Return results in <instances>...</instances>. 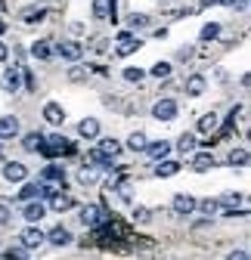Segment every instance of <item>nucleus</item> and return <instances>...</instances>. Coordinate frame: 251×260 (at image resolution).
Instances as JSON below:
<instances>
[{
  "label": "nucleus",
  "instance_id": "a211bd4d",
  "mask_svg": "<svg viewBox=\"0 0 251 260\" xmlns=\"http://www.w3.org/2000/svg\"><path fill=\"white\" fill-rule=\"evenodd\" d=\"M44 118H47V124H62L66 121V109H62L59 103H47L44 106Z\"/></svg>",
  "mask_w": 251,
  "mask_h": 260
},
{
  "label": "nucleus",
  "instance_id": "1a4fd4ad",
  "mask_svg": "<svg viewBox=\"0 0 251 260\" xmlns=\"http://www.w3.org/2000/svg\"><path fill=\"white\" fill-rule=\"evenodd\" d=\"M56 53H59L62 59H69V62H78V59L84 56V47H81L78 41H62V44L56 47Z\"/></svg>",
  "mask_w": 251,
  "mask_h": 260
},
{
  "label": "nucleus",
  "instance_id": "c9c22d12",
  "mask_svg": "<svg viewBox=\"0 0 251 260\" xmlns=\"http://www.w3.org/2000/svg\"><path fill=\"white\" fill-rule=\"evenodd\" d=\"M230 165H239V168H242V165H248V152H245V149L233 152V155H230Z\"/></svg>",
  "mask_w": 251,
  "mask_h": 260
},
{
  "label": "nucleus",
  "instance_id": "79ce46f5",
  "mask_svg": "<svg viewBox=\"0 0 251 260\" xmlns=\"http://www.w3.org/2000/svg\"><path fill=\"white\" fill-rule=\"evenodd\" d=\"M227 260H248V251H245V248H236V251H233Z\"/></svg>",
  "mask_w": 251,
  "mask_h": 260
},
{
  "label": "nucleus",
  "instance_id": "cd10ccee",
  "mask_svg": "<svg viewBox=\"0 0 251 260\" xmlns=\"http://www.w3.org/2000/svg\"><path fill=\"white\" fill-rule=\"evenodd\" d=\"M44 16H47V10H44V7H28V10L22 13V19H25L28 25H35V22H44Z\"/></svg>",
  "mask_w": 251,
  "mask_h": 260
},
{
  "label": "nucleus",
  "instance_id": "7c9ffc66",
  "mask_svg": "<svg viewBox=\"0 0 251 260\" xmlns=\"http://www.w3.org/2000/svg\"><path fill=\"white\" fill-rule=\"evenodd\" d=\"M171 69H174L171 62H155V65H152V75L159 78V81H165V78H171Z\"/></svg>",
  "mask_w": 251,
  "mask_h": 260
},
{
  "label": "nucleus",
  "instance_id": "e433bc0d",
  "mask_svg": "<svg viewBox=\"0 0 251 260\" xmlns=\"http://www.w3.org/2000/svg\"><path fill=\"white\" fill-rule=\"evenodd\" d=\"M202 211H205V214H211V217H214V214H217V211H221V202H214V199H208V202H202Z\"/></svg>",
  "mask_w": 251,
  "mask_h": 260
},
{
  "label": "nucleus",
  "instance_id": "ddd939ff",
  "mask_svg": "<svg viewBox=\"0 0 251 260\" xmlns=\"http://www.w3.org/2000/svg\"><path fill=\"white\" fill-rule=\"evenodd\" d=\"M44 242H47V236L41 233V226H28V230L22 233V245L25 248H41Z\"/></svg>",
  "mask_w": 251,
  "mask_h": 260
},
{
  "label": "nucleus",
  "instance_id": "b1692460",
  "mask_svg": "<svg viewBox=\"0 0 251 260\" xmlns=\"http://www.w3.org/2000/svg\"><path fill=\"white\" fill-rule=\"evenodd\" d=\"M146 143H149V140H146L143 130H134V134L128 137V149H131V152H143V149H146Z\"/></svg>",
  "mask_w": 251,
  "mask_h": 260
},
{
  "label": "nucleus",
  "instance_id": "9d476101",
  "mask_svg": "<svg viewBox=\"0 0 251 260\" xmlns=\"http://www.w3.org/2000/svg\"><path fill=\"white\" fill-rule=\"evenodd\" d=\"M171 149H174V146H171L168 140H159V143H146V149H143V152H146L152 161H165V158L171 155Z\"/></svg>",
  "mask_w": 251,
  "mask_h": 260
},
{
  "label": "nucleus",
  "instance_id": "4468645a",
  "mask_svg": "<svg viewBox=\"0 0 251 260\" xmlns=\"http://www.w3.org/2000/svg\"><path fill=\"white\" fill-rule=\"evenodd\" d=\"M47 242L56 245V248H66V245H72V233L66 230V226H53L50 236H47Z\"/></svg>",
  "mask_w": 251,
  "mask_h": 260
},
{
  "label": "nucleus",
  "instance_id": "393cba45",
  "mask_svg": "<svg viewBox=\"0 0 251 260\" xmlns=\"http://www.w3.org/2000/svg\"><path fill=\"white\" fill-rule=\"evenodd\" d=\"M217 124H221V121H217L214 112H211V115H202V118H199V134H214Z\"/></svg>",
  "mask_w": 251,
  "mask_h": 260
},
{
  "label": "nucleus",
  "instance_id": "bb28decb",
  "mask_svg": "<svg viewBox=\"0 0 251 260\" xmlns=\"http://www.w3.org/2000/svg\"><path fill=\"white\" fill-rule=\"evenodd\" d=\"M199 38H202V41H217V38H221V22H208V25L199 31Z\"/></svg>",
  "mask_w": 251,
  "mask_h": 260
},
{
  "label": "nucleus",
  "instance_id": "aec40b11",
  "mask_svg": "<svg viewBox=\"0 0 251 260\" xmlns=\"http://www.w3.org/2000/svg\"><path fill=\"white\" fill-rule=\"evenodd\" d=\"M78 183H81V186H97V183H100V171L84 165V171L78 174Z\"/></svg>",
  "mask_w": 251,
  "mask_h": 260
},
{
  "label": "nucleus",
  "instance_id": "a19ab883",
  "mask_svg": "<svg viewBox=\"0 0 251 260\" xmlns=\"http://www.w3.org/2000/svg\"><path fill=\"white\" fill-rule=\"evenodd\" d=\"M7 260H28V254H25V251H19V248H13V251L7 254Z\"/></svg>",
  "mask_w": 251,
  "mask_h": 260
},
{
  "label": "nucleus",
  "instance_id": "c03bdc74",
  "mask_svg": "<svg viewBox=\"0 0 251 260\" xmlns=\"http://www.w3.org/2000/svg\"><path fill=\"white\" fill-rule=\"evenodd\" d=\"M7 59H10V47L0 41V62H7Z\"/></svg>",
  "mask_w": 251,
  "mask_h": 260
},
{
  "label": "nucleus",
  "instance_id": "c756f323",
  "mask_svg": "<svg viewBox=\"0 0 251 260\" xmlns=\"http://www.w3.org/2000/svg\"><path fill=\"white\" fill-rule=\"evenodd\" d=\"M128 25H131V31H140V28L149 25V16H146V13H131V16H128Z\"/></svg>",
  "mask_w": 251,
  "mask_h": 260
},
{
  "label": "nucleus",
  "instance_id": "423d86ee",
  "mask_svg": "<svg viewBox=\"0 0 251 260\" xmlns=\"http://www.w3.org/2000/svg\"><path fill=\"white\" fill-rule=\"evenodd\" d=\"M25 177H28V168L22 165V161H7V165H4V180H10V183H25Z\"/></svg>",
  "mask_w": 251,
  "mask_h": 260
},
{
  "label": "nucleus",
  "instance_id": "49530a36",
  "mask_svg": "<svg viewBox=\"0 0 251 260\" xmlns=\"http://www.w3.org/2000/svg\"><path fill=\"white\" fill-rule=\"evenodd\" d=\"M4 260H7V257H4Z\"/></svg>",
  "mask_w": 251,
  "mask_h": 260
},
{
  "label": "nucleus",
  "instance_id": "a878e982",
  "mask_svg": "<svg viewBox=\"0 0 251 260\" xmlns=\"http://www.w3.org/2000/svg\"><path fill=\"white\" fill-rule=\"evenodd\" d=\"M93 16H97L100 22L112 16V0H93Z\"/></svg>",
  "mask_w": 251,
  "mask_h": 260
},
{
  "label": "nucleus",
  "instance_id": "39448f33",
  "mask_svg": "<svg viewBox=\"0 0 251 260\" xmlns=\"http://www.w3.org/2000/svg\"><path fill=\"white\" fill-rule=\"evenodd\" d=\"M103 220H106V217H103V208H100V205H84V208H81V223L90 226V230H97Z\"/></svg>",
  "mask_w": 251,
  "mask_h": 260
},
{
  "label": "nucleus",
  "instance_id": "2f4dec72",
  "mask_svg": "<svg viewBox=\"0 0 251 260\" xmlns=\"http://www.w3.org/2000/svg\"><path fill=\"white\" fill-rule=\"evenodd\" d=\"M177 149H180V152H193V149H196V134H183V137L177 140Z\"/></svg>",
  "mask_w": 251,
  "mask_h": 260
},
{
  "label": "nucleus",
  "instance_id": "6e6552de",
  "mask_svg": "<svg viewBox=\"0 0 251 260\" xmlns=\"http://www.w3.org/2000/svg\"><path fill=\"white\" fill-rule=\"evenodd\" d=\"M199 208V202L193 199V195H186V192H180V195H174V214H180V217H186V214H193Z\"/></svg>",
  "mask_w": 251,
  "mask_h": 260
},
{
  "label": "nucleus",
  "instance_id": "f257e3e1",
  "mask_svg": "<svg viewBox=\"0 0 251 260\" xmlns=\"http://www.w3.org/2000/svg\"><path fill=\"white\" fill-rule=\"evenodd\" d=\"M118 155H121V143L118 140H100V146L90 152V161L93 165H112Z\"/></svg>",
  "mask_w": 251,
  "mask_h": 260
},
{
  "label": "nucleus",
  "instance_id": "0eeeda50",
  "mask_svg": "<svg viewBox=\"0 0 251 260\" xmlns=\"http://www.w3.org/2000/svg\"><path fill=\"white\" fill-rule=\"evenodd\" d=\"M19 87H22V69H7L4 75H0V90L16 93Z\"/></svg>",
  "mask_w": 251,
  "mask_h": 260
},
{
  "label": "nucleus",
  "instance_id": "72a5a7b5",
  "mask_svg": "<svg viewBox=\"0 0 251 260\" xmlns=\"http://www.w3.org/2000/svg\"><path fill=\"white\" fill-rule=\"evenodd\" d=\"M19 199H22V202L38 199V183H25V186H22V192H19Z\"/></svg>",
  "mask_w": 251,
  "mask_h": 260
},
{
  "label": "nucleus",
  "instance_id": "2eb2a0df",
  "mask_svg": "<svg viewBox=\"0 0 251 260\" xmlns=\"http://www.w3.org/2000/svg\"><path fill=\"white\" fill-rule=\"evenodd\" d=\"M44 214H47V208H44L41 202H25V211H22V217H25L28 223H41V220H44Z\"/></svg>",
  "mask_w": 251,
  "mask_h": 260
},
{
  "label": "nucleus",
  "instance_id": "f704fd0d",
  "mask_svg": "<svg viewBox=\"0 0 251 260\" xmlns=\"http://www.w3.org/2000/svg\"><path fill=\"white\" fill-rule=\"evenodd\" d=\"M143 78H146L143 69H124V81H128V84H140Z\"/></svg>",
  "mask_w": 251,
  "mask_h": 260
},
{
  "label": "nucleus",
  "instance_id": "f03ea898",
  "mask_svg": "<svg viewBox=\"0 0 251 260\" xmlns=\"http://www.w3.org/2000/svg\"><path fill=\"white\" fill-rule=\"evenodd\" d=\"M143 47L140 38H134V31H121V35L115 38V56H131Z\"/></svg>",
  "mask_w": 251,
  "mask_h": 260
},
{
  "label": "nucleus",
  "instance_id": "20e7f679",
  "mask_svg": "<svg viewBox=\"0 0 251 260\" xmlns=\"http://www.w3.org/2000/svg\"><path fill=\"white\" fill-rule=\"evenodd\" d=\"M152 118L155 121H174L177 118V103L174 100H159L152 106Z\"/></svg>",
  "mask_w": 251,
  "mask_h": 260
},
{
  "label": "nucleus",
  "instance_id": "9b49d317",
  "mask_svg": "<svg viewBox=\"0 0 251 260\" xmlns=\"http://www.w3.org/2000/svg\"><path fill=\"white\" fill-rule=\"evenodd\" d=\"M19 118L16 115H4L0 118V140H13V137H19Z\"/></svg>",
  "mask_w": 251,
  "mask_h": 260
},
{
  "label": "nucleus",
  "instance_id": "c85d7f7f",
  "mask_svg": "<svg viewBox=\"0 0 251 260\" xmlns=\"http://www.w3.org/2000/svg\"><path fill=\"white\" fill-rule=\"evenodd\" d=\"M41 143H44L41 134H25V137H22V149H25V152H38Z\"/></svg>",
  "mask_w": 251,
  "mask_h": 260
},
{
  "label": "nucleus",
  "instance_id": "f3484780",
  "mask_svg": "<svg viewBox=\"0 0 251 260\" xmlns=\"http://www.w3.org/2000/svg\"><path fill=\"white\" fill-rule=\"evenodd\" d=\"M78 134H81L84 140H97V137H100V121H97V118H84V121L78 124Z\"/></svg>",
  "mask_w": 251,
  "mask_h": 260
},
{
  "label": "nucleus",
  "instance_id": "37998d69",
  "mask_svg": "<svg viewBox=\"0 0 251 260\" xmlns=\"http://www.w3.org/2000/svg\"><path fill=\"white\" fill-rule=\"evenodd\" d=\"M177 59H183V62H186V59H193V47H183V50L177 53Z\"/></svg>",
  "mask_w": 251,
  "mask_h": 260
},
{
  "label": "nucleus",
  "instance_id": "473e14b6",
  "mask_svg": "<svg viewBox=\"0 0 251 260\" xmlns=\"http://www.w3.org/2000/svg\"><path fill=\"white\" fill-rule=\"evenodd\" d=\"M87 75H90V69H84V65H75V69L69 72V81H72V84H81V81H87Z\"/></svg>",
  "mask_w": 251,
  "mask_h": 260
},
{
  "label": "nucleus",
  "instance_id": "dca6fc26",
  "mask_svg": "<svg viewBox=\"0 0 251 260\" xmlns=\"http://www.w3.org/2000/svg\"><path fill=\"white\" fill-rule=\"evenodd\" d=\"M208 90V78L205 75H190V78H186V93H190V96H202Z\"/></svg>",
  "mask_w": 251,
  "mask_h": 260
},
{
  "label": "nucleus",
  "instance_id": "f8f14e48",
  "mask_svg": "<svg viewBox=\"0 0 251 260\" xmlns=\"http://www.w3.org/2000/svg\"><path fill=\"white\" fill-rule=\"evenodd\" d=\"M50 208L56 211V214H66V211H72V208H78V202L72 199V195H66V192H56L53 199H50Z\"/></svg>",
  "mask_w": 251,
  "mask_h": 260
},
{
  "label": "nucleus",
  "instance_id": "a18cd8bd",
  "mask_svg": "<svg viewBox=\"0 0 251 260\" xmlns=\"http://www.w3.org/2000/svg\"><path fill=\"white\" fill-rule=\"evenodd\" d=\"M0 35H7V22L4 19H0Z\"/></svg>",
  "mask_w": 251,
  "mask_h": 260
},
{
  "label": "nucleus",
  "instance_id": "412c9836",
  "mask_svg": "<svg viewBox=\"0 0 251 260\" xmlns=\"http://www.w3.org/2000/svg\"><path fill=\"white\" fill-rule=\"evenodd\" d=\"M44 180H50V183H66V171H62V165H47L44 168Z\"/></svg>",
  "mask_w": 251,
  "mask_h": 260
},
{
  "label": "nucleus",
  "instance_id": "ea45409f",
  "mask_svg": "<svg viewBox=\"0 0 251 260\" xmlns=\"http://www.w3.org/2000/svg\"><path fill=\"white\" fill-rule=\"evenodd\" d=\"M118 195H121V202H134V192H131V186H128V183L118 186Z\"/></svg>",
  "mask_w": 251,
  "mask_h": 260
},
{
  "label": "nucleus",
  "instance_id": "4c0bfd02",
  "mask_svg": "<svg viewBox=\"0 0 251 260\" xmlns=\"http://www.w3.org/2000/svg\"><path fill=\"white\" fill-rule=\"evenodd\" d=\"M149 217H152L149 208H137V211H134V220H137V223H149Z\"/></svg>",
  "mask_w": 251,
  "mask_h": 260
},
{
  "label": "nucleus",
  "instance_id": "4be33fe9",
  "mask_svg": "<svg viewBox=\"0 0 251 260\" xmlns=\"http://www.w3.org/2000/svg\"><path fill=\"white\" fill-rule=\"evenodd\" d=\"M174 174H180V165L177 161H159V168H155V177H174Z\"/></svg>",
  "mask_w": 251,
  "mask_h": 260
},
{
  "label": "nucleus",
  "instance_id": "58836bf2",
  "mask_svg": "<svg viewBox=\"0 0 251 260\" xmlns=\"http://www.w3.org/2000/svg\"><path fill=\"white\" fill-rule=\"evenodd\" d=\"M13 220V211H10V205H0V226H7Z\"/></svg>",
  "mask_w": 251,
  "mask_h": 260
},
{
  "label": "nucleus",
  "instance_id": "5701e85b",
  "mask_svg": "<svg viewBox=\"0 0 251 260\" xmlns=\"http://www.w3.org/2000/svg\"><path fill=\"white\" fill-rule=\"evenodd\" d=\"M31 56H35V59H50V56H53V44H50V41H35Z\"/></svg>",
  "mask_w": 251,
  "mask_h": 260
},
{
  "label": "nucleus",
  "instance_id": "6ab92c4d",
  "mask_svg": "<svg viewBox=\"0 0 251 260\" xmlns=\"http://www.w3.org/2000/svg\"><path fill=\"white\" fill-rule=\"evenodd\" d=\"M211 168H214V155H211V152H199V155L193 158V171L205 174V171H211Z\"/></svg>",
  "mask_w": 251,
  "mask_h": 260
},
{
  "label": "nucleus",
  "instance_id": "7ed1b4c3",
  "mask_svg": "<svg viewBox=\"0 0 251 260\" xmlns=\"http://www.w3.org/2000/svg\"><path fill=\"white\" fill-rule=\"evenodd\" d=\"M66 149H69V140L59 137V134H53V137H44V143H41L38 152H41L44 158H56V155H62Z\"/></svg>",
  "mask_w": 251,
  "mask_h": 260
}]
</instances>
